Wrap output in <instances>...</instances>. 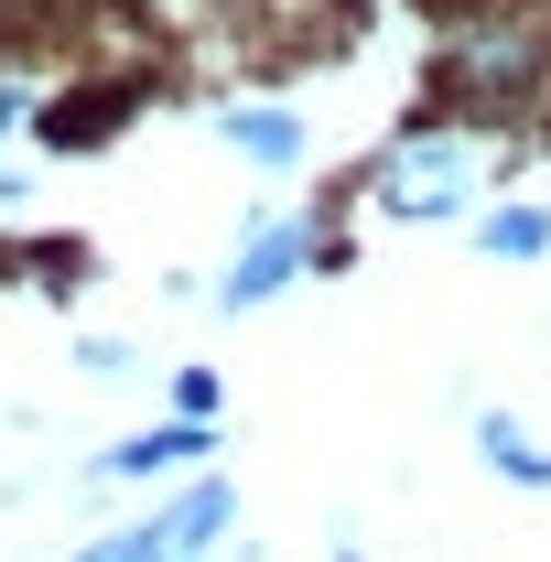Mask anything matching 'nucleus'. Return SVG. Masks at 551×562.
I'll use <instances>...</instances> for the list:
<instances>
[{"instance_id":"9d476101","label":"nucleus","mask_w":551,"mask_h":562,"mask_svg":"<svg viewBox=\"0 0 551 562\" xmlns=\"http://www.w3.org/2000/svg\"><path fill=\"white\" fill-rule=\"evenodd\" d=\"M173 422H216V368H173Z\"/></svg>"},{"instance_id":"39448f33","label":"nucleus","mask_w":551,"mask_h":562,"mask_svg":"<svg viewBox=\"0 0 551 562\" xmlns=\"http://www.w3.org/2000/svg\"><path fill=\"white\" fill-rule=\"evenodd\" d=\"M216 140H227L249 173H303V151H314V131H303L292 109H260V98H227V109H216Z\"/></svg>"},{"instance_id":"6e6552de","label":"nucleus","mask_w":551,"mask_h":562,"mask_svg":"<svg viewBox=\"0 0 551 562\" xmlns=\"http://www.w3.org/2000/svg\"><path fill=\"white\" fill-rule=\"evenodd\" d=\"M66 562H173V541H162V519L140 508V519H120V530H98V541H76Z\"/></svg>"},{"instance_id":"1a4fd4ad","label":"nucleus","mask_w":551,"mask_h":562,"mask_svg":"<svg viewBox=\"0 0 551 562\" xmlns=\"http://www.w3.org/2000/svg\"><path fill=\"white\" fill-rule=\"evenodd\" d=\"M76 368H87V379H140V357L120 347V336H76Z\"/></svg>"},{"instance_id":"20e7f679","label":"nucleus","mask_w":551,"mask_h":562,"mask_svg":"<svg viewBox=\"0 0 551 562\" xmlns=\"http://www.w3.org/2000/svg\"><path fill=\"white\" fill-rule=\"evenodd\" d=\"M325 260V238H314V216H260L249 238H238V260L206 281V303L216 314H260V303H281L292 281Z\"/></svg>"},{"instance_id":"423d86ee","label":"nucleus","mask_w":551,"mask_h":562,"mask_svg":"<svg viewBox=\"0 0 551 562\" xmlns=\"http://www.w3.org/2000/svg\"><path fill=\"white\" fill-rule=\"evenodd\" d=\"M476 465L497 487H519V497H551V443L519 412H476Z\"/></svg>"},{"instance_id":"f03ea898","label":"nucleus","mask_w":551,"mask_h":562,"mask_svg":"<svg viewBox=\"0 0 551 562\" xmlns=\"http://www.w3.org/2000/svg\"><path fill=\"white\" fill-rule=\"evenodd\" d=\"M368 206L390 216V227H454V216L476 227L486 216V140L465 120H412V131L368 162Z\"/></svg>"},{"instance_id":"f8f14e48","label":"nucleus","mask_w":551,"mask_h":562,"mask_svg":"<svg viewBox=\"0 0 551 562\" xmlns=\"http://www.w3.org/2000/svg\"><path fill=\"white\" fill-rule=\"evenodd\" d=\"M325 562H368V552H357V541H336V552H325Z\"/></svg>"},{"instance_id":"0eeeda50","label":"nucleus","mask_w":551,"mask_h":562,"mask_svg":"<svg viewBox=\"0 0 551 562\" xmlns=\"http://www.w3.org/2000/svg\"><path fill=\"white\" fill-rule=\"evenodd\" d=\"M465 238H476V260H551V206H530V195H497V206H486Z\"/></svg>"},{"instance_id":"f257e3e1","label":"nucleus","mask_w":551,"mask_h":562,"mask_svg":"<svg viewBox=\"0 0 551 562\" xmlns=\"http://www.w3.org/2000/svg\"><path fill=\"white\" fill-rule=\"evenodd\" d=\"M551 87V22L541 11H519V0H497V11H465V22H443V55H432V98L486 131V120H519V109H541Z\"/></svg>"},{"instance_id":"7ed1b4c3","label":"nucleus","mask_w":551,"mask_h":562,"mask_svg":"<svg viewBox=\"0 0 551 562\" xmlns=\"http://www.w3.org/2000/svg\"><path fill=\"white\" fill-rule=\"evenodd\" d=\"M206 454H227L216 443V422H140V432H120L98 465H87V487H151V497H173V487H195V476H216Z\"/></svg>"},{"instance_id":"9b49d317","label":"nucleus","mask_w":551,"mask_h":562,"mask_svg":"<svg viewBox=\"0 0 551 562\" xmlns=\"http://www.w3.org/2000/svg\"><path fill=\"white\" fill-rule=\"evenodd\" d=\"M22 109H33V98H22V87H11V76H0V140L22 131Z\"/></svg>"}]
</instances>
